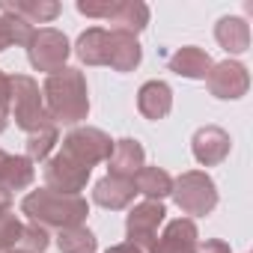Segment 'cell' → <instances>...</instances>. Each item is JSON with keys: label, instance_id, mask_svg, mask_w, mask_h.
I'll list each match as a JSON object with an SVG mask.
<instances>
[{"label": "cell", "instance_id": "cell-1", "mask_svg": "<svg viewBox=\"0 0 253 253\" xmlns=\"http://www.w3.org/2000/svg\"><path fill=\"white\" fill-rule=\"evenodd\" d=\"M75 54L86 66H110L119 75L134 72L143 57L137 36L122 30H104V27H89L86 33H81Z\"/></svg>", "mask_w": 253, "mask_h": 253}, {"label": "cell", "instance_id": "cell-2", "mask_svg": "<svg viewBox=\"0 0 253 253\" xmlns=\"http://www.w3.org/2000/svg\"><path fill=\"white\" fill-rule=\"evenodd\" d=\"M42 98H45V110H48L51 122L78 125V122L86 119V113H89L86 78H84V72L69 69V66L45 78Z\"/></svg>", "mask_w": 253, "mask_h": 253}, {"label": "cell", "instance_id": "cell-3", "mask_svg": "<svg viewBox=\"0 0 253 253\" xmlns=\"http://www.w3.org/2000/svg\"><path fill=\"white\" fill-rule=\"evenodd\" d=\"M21 211L30 217V223L42 226V229H69V226H84L89 206L86 200L78 194H57V191H33L21 200Z\"/></svg>", "mask_w": 253, "mask_h": 253}, {"label": "cell", "instance_id": "cell-4", "mask_svg": "<svg viewBox=\"0 0 253 253\" xmlns=\"http://www.w3.org/2000/svg\"><path fill=\"white\" fill-rule=\"evenodd\" d=\"M9 116L15 119V125L21 131H27V137L54 125L48 110H45V98H42L39 84L27 75L9 78Z\"/></svg>", "mask_w": 253, "mask_h": 253}, {"label": "cell", "instance_id": "cell-5", "mask_svg": "<svg viewBox=\"0 0 253 253\" xmlns=\"http://www.w3.org/2000/svg\"><path fill=\"white\" fill-rule=\"evenodd\" d=\"M78 12L86 18H104L110 21V30H122V33H143L149 24V6L143 0H78Z\"/></svg>", "mask_w": 253, "mask_h": 253}, {"label": "cell", "instance_id": "cell-6", "mask_svg": "<svg viewBox=\"0 0 253 253\" xmlns=\"http://www.w3.org/2000/svg\"><path fill=\"white\" fill-rule=\"evenodd\" d=\"M173 200L176 206L182 209V214H191L194 217H203V214H211L214 206H217V188L211 182V176L200 173V170H191V173H182L176 182H173Z\"/></svg>", "mask_w": 253, "mask_h": 253}, {"label": "cell", "instance_id": "cell-7", "mask_svg": "<svg viewBox=\"0 0 253 253\" xmlns=\"http://www.w3.org/2000/svg\"><path fill=\"white\" fill-rule=\"evenodd\" d=\"M72 48H69V39L66 33L54 30V27H42V30H33L30 42H27V57H30V66L36 72H60L66 69V60H69Z\"/></svg>", "mask_w": 253, "mask_h": 253}, {"label": "cell", "instance_id": "cell-8", "mask_svg": "<svg viewBox=\"0 0 253 253\" xmlns=\"http://www.w3.org/2000/svg\"><path fill=\"white\" fill-rule=\"evenodd\" d=\"M66 158H72L75 164L92 170L95 164L107 161L110 152H113V140L101 131V128H75L66 140H63V149H60Z\"/></svg>", "mask_w": 253, "mask_h": 253}, {"label": "cell", "instance_id": "cell-9", "mask_svg": "<svg viewBox=\"0 0 253 253\" xmlns=\"http://www.w3.org/2000/svg\"><path fill=\"white\" fill-rule=\"evenodd\" d=\"M164 203L161 200H143L137 203L128 217H125V232H128V241L134 247H140L143 253H152L155 241H158V226L164 223Z\"/></svg>", "mask_w": 253, "mask_h": 253}, {"label": "cell", "instance_id": "cell-10", "mask_svg": "<svg viewBox=\"0 0 253 253\" xmlns=\"http://www.w3.org/2000/svg\"><path fill=\"white\" fill-rule=\"evenodd\" d=\"M42 176H45L48 191L78 197V194L86 188L89 170H86V167H81V164H75V161H72V158H66L63 152H57L54 158H48V161L42 164Z\"/></svg>", "mask_w": 253, "mask_h": 253}, {"label": "cell", "instance_id": "cell-11", "mask_svg": "<svg viewBox=\"0 0 253 253\" xmlns=\"http://www.w3.org/2000/svg\"><path fill=\"white\" fill-rule=\"evenodd\" d=\"M206 84H209V92L214 98H241L250 86V75L247 69L238 63V60H223V63H214L211 72L206 75Z\"/></svg>", "mask_w": 253, "mask_h": 253}, {"label": "cell", "instance_id": "cell-12", "mask_svg": "<svg viewBox=\"0 0 253 253\" xmlns=\"http://www.w3.org/2000/svg\"><path fill=\"white\" fill-rule=\"evenodd\" d=\"M197 247H200L197 223L191 217H176L164 226L152 253H197Z\"/></svg>", "mask_w": 253, "mask_h": 253}, {"label": "cell", "instance_id": "cell-13", "mask_svg": "<svg viewBox=\"0 0 253 253\" xmlns=\"http://www.w3.org/2000/svg\"><path fill=\"white\" fill-rule=\"evenodd\" d=\"M232 149V140L223 128H217V125H206V128H200L191 140V152L194 158L203 164V167H214L220 164Z\"/></svg>", "mask_w": 253, "mask_h": 253}, {"label": "cell", "instance_id": "cell-14", "mask_svg": "<svg viewBox=\"0 0 253 253\" xmlns=\"http://www.w3.org/2000/svg\"><path fill=\"white\" fill-rule=\"evenodd\" d=\"M146 152L137 140L125 137V140H116L113 143V152L107 158V176H119V179H134L146 164Z\"/></svg>", "mask_w": 253, "mask_h": 253}, {"label": "cell", "instance_id": "cell-15", "mask_svg": "<svg viewBox=\"0 0 253 253\" xmlns=\"http://www.w3.org/2000/svg\"><path fill=\"white\" fill-rule=\"evenodd\" d=\"M137 188H134V179H119V176H104L101 182H95V191H92V200L101 206V209H110V211H119L125 206H131Z\"/></svg>", "mask_w": 253, "mask_h": 253}, {"label": "cell", "instance_id": "cell-16", "mask_svg": "<svg viewBox=\"0 0 253 253\" xmlns=\"http://www.w3.org/2000/svg\"><path fill=\"white\" fill-rule=\"evenodd\" d=\"M137 110L152 122L164 119L173 110V89L164 81H146L137 92Z\"/></svg>", "mask_w": 253, "mask_h": 253}, {"label": "cell", "instance_id": "cell-17", "mask_svg": "<svg viewBox=\"0 0 253 253\" xmlns=\"http://www.w3.org/2000/svg\"><path fill=\"white\" fill-rule=\"evenodd\" d=\"M36 179V170H33V161L24 158V155H6L0 149V188L3 191H24L30 188Z\"/></svg>", "mask_w": 253, "mask_h": 253}, {"label": "cell", "instance_id": "cell-18", "mask_svg": "<svg viewBox=\"0 0 253 253\" xmlns=\"http://www.w3.org/2000/svg\"><path fill=\"white\" fill-rule=\"evenodd\" d=\"M211 66H214L211 57L197 45H185L170 57V72H176L179 78H188V81H206Z\"/></svg>", "mask_w": 253, "mask_h": 253}, {"label": "cell", "instance_id": "cell-19", "mask_svg": "<svg viewBox=\"0 0 253 253\" xmlns=\"http://www.w3.org/2000/svg\"><path fill=\"white\" fill-rule=\"evenodd\" d=\"M214 39L226 54H244L250 48V27L238 15H226L214 27Z\"/></svg>", "mask_w": 253, "mask_h": 253}, {"label": "cell", "instance_id": "cell-20", "mask_svg": "<svg viewBox=\"0 0 253 253\" xmlns=\"http://www.w3.org/2000/svg\"><path fill=\"white\" fill-rule=\"evenodd\" d=\"M134 188L146 200H164L173 191V176L167 170H161V167H143L134 176Z\"/></svg>", "mask_w": 253, "mask_h": 253}, {"label": "cell", "instance_id": "cell-21", "mask_svg": "<svg viewBox=\"0 0 253 253\" xmlns=\"http://www.w3.org/2000/svg\"><path fill=\"white\" fill-rule=\"evenodd\" d=\"M3 6L21 15L27 24H48L60 15V3H54V0H15V3H3Z\"/></svg>", "mask_w": 253, "mask_h": 253}, {"label": "cell", "instance_id": "cell-22", "mask_svg": "<svg viewBox=\"0 0 253 253\" xmlns=\"http://www.w3.org/2000/svg\"><path fill=\"white\" fill-rule=\"evenodd\" d=\"M0 36H3L6 48L9 45H27L33 36V24H27L21 15L9 12L3 3H0Z\"/></svg>", "mask_w": 253, "mask_h": 253}, {"label": "cell", "instance_id": "cell-23", "mask_svg": "<svg viewBox=\"0 0 253 253\" xmlns=\"http://www.w3.org/2000/svg\"><path fill=\"white\" fill-rule=\"evenodd\" d=\"M95 235L86 226H69L57 232V247L60 253H95Z\"/></svg>", "mask_w": 253, "mask_h": 253}, {"label": "cell", "instance_id": "cell-24", "mask_svg": "<svg viewBox=\"0 0 253 253\" xmlns=\"http://www.w3.org/2000/svg\"><path fill=\"white\" fill-rule=\"evenodd\" d=\"M54 143H57V125H48V128L30 134L27 137V158L30 161H48Z\"/></svg>", "mask_w": 253, "mask_h": 253}, {"label": "cell", "instance_id": "cell-25", "mask_svg": "<svg viewBox=\"0 0 253 253\" xmlns=\"http://www.w3.org/2000/svg\"><path fill=\"white\" fill-rule=\"evenodd\" d=\"M21 229H24V223L12 211H0V253H9L18 247Z\"/></svg>", "mask_w": 253, "mask_h": 253}, {"label": "cell", "instance_id": "cell-26", "mask_svg": "<svg viewBox=\"0 0 253 253\" xmlns=\"http://www.w3.org/2000/svg\"><path fill=\"white\" fill-rule=\"evenodd\" d=\"M51 235H48V229H42V226H36V223H30V226H24L21 229V241H18V250H24V253H45L48 250V241Z\"/></svg>", "mask_w": 253, "mask_h": 253}, {"label": "cell", "instance_id": "cell-27", "mask_svg": "<svg viewBox=\"0 0 253 253\" xmlns=\"http://www.w3.org/2000/svg\"><path fill=\"white\" fill-rule=\"evenodd\" d=\"M9 125V75L0 72V134Z\"/></svg>", "mask_w": 253, "mask_h": 253}, {"label": "cell", "instance_id": "cell-28", "mask_svg": "<svg viewBox=\"0 0 253 253\" xmlns=\"http://www.w3.org/2000/svg\"><path fill=\"white\" fill-rule=\"evenodd\" d=\"M197 253H229V244L220 241V238H206V241L197 247Z\"/></svg>", "mask_w": 253, "mask_h": 253}, {"label": "cell", "instance_id": "cell-29", "mask_svg": "<svg viewBox=\"0 0 253 253\" xmlns=\"http://www.w3.org/2000/svg\"><path fill=\"white\" fill-rule=\"evenodd\" d=\"M107 253H143L140 247H134L131 241H122V244H113V247H107Z\"/></svg>", "mask_w": 253, "mask_h": 253}, {"label": "cell", "instance_id": "cell-30", "mask_svg": "<svg viewBox=\"0 0 253 253\" xmlns=\"http://www.w3.org/2000/svg\"><path fill=\"white\" fill-rule=\"evenodd\" d=\"M9 203H12V194L0 188V211H9Z\"/></svg>", "mask_w": 253, "mask_h": 253}, {"label": "cell", "instance_id": "cell-31", "mask_svg": "<svg viewBox=\"0 0 253 253\" xmlns=\"http://www.w3.org/2000/svg\"><path fill=\"white\" fill-rule=\"evenodd\" d=\"M0 51H6V42H3V36H0Z\"/></svg>", "mask_w": 253, "mask_h": 253}]
</instances>
